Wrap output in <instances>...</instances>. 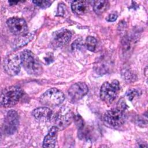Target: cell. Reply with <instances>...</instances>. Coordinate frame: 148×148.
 I'll use <instances>...</instances> for the list:
<instances>
[{
    "instance_id": "cell-1",
    "label": "cell",
    "mask_w": 148,
    "mask_h": 148,
    "mask_svg": "<svg viewBox=\"0 0 148 148\" xmlns=\"http://www.w3.org/2000/svg\"><path fill=\"white\" fill-rule=\"evenodd\" d=\"M21 65L30 75L39 76L42 73L43 68L39 59L32 51L25 50L20 56Z\"/></svg>"
},
{
    "instance_id": "cell-2",
    "label": "cell",
    "mask_w": 148,
    "mask_h": 148,
    "mask_svg": "<svg viewBox=\"0 0 148 148\" xmlns=\"http://www.w3.org/2000/svg\"><path fill=\"white\" fill-rule=\"evenodd\" d=\"M23 90L17 86H10L4 88L1 94V104L5 108L15 105L21 98Z\"/></svg>"
},
{
    "instance_id": "cell-3",
    "label": "cell",
    "mask_w": 148,
    "mask_h": 148,
    "mask_svg": "<svg viewBox=\"0 0 148 148\" xmlns=\"http://www.w3.org/2000/svg\"><path fill=\"white\" fill-rule=\"evenodd\" d=\"M119 90V82L117 80L105 82L100 89V98L105 102L112 103L118 95Z\"/></svg>"
},
{
    "instance_id": "cell-4",
    "label": "cell",
    "mask_w": 148,
    "mask_h": 148,
    "mask_svg": "<svg viewBox=\"0 0 148 148\" xmlns=\"http://www.w3.org/2000/svg\"><path fill=\"white\" fill-rule=\"evenodd\" d=\"M65 95L58 89L51 88L45 92L40 97V102L47 106H56L64 100Z\"/></svg>"
},
{
    "instance_id": "cell-5",
    "label": "cell",
    "mask_w": 148,
    "mask_h": 148,
    "mask_svg": "<svg viewBox=\"0 0 148 148\" xmlns=\"http://www.w3.org/2000/svg\"><path fill=\"white\" fill-rule=\"evenodd\" d=\"M105 122L112 127H117L123 125L125 121L124 111L119 109H113L106 111L103 116Z\"/></svg>"
},
{
    "instance_id": "cell-6",
    "label": "cell",
    "mask_w": 148,
    "mask_h": 148,
    "mask_svg": "<svg viewBox=\"0 0 148 148\" xmlns=\"http://www.w3.org/2000/svg\"><path fill=\"white\" fill-rule=\"evenodd\" d=\"M21 58L17 54L8 56L3 61V68L7 74L10 76L17 75L20 71Z\"/></svg>"
},
{
    "instance_id": "cell-7",
    "label": "cell",
    "mask_w": 148,
    "mask_h": 148,
    "mask_svg": "<svg viewBox=\"0 0 148 148\" xmlns=\"http://www.w3.org/2000/svg\"><path fill=\"white\" fill-rule=\"evenodd\" d=\"M6 23L9 30L14 35L20 36L27 34L28 26L23 18H10L7 20Z\"/></svg>"
},
{
    "instance_id": "cell-8",
    "label": "cell",
    "mask_w": 148,
    "mask_h": 148,
    "mask_svg": "<svg viewBox=\"0 0 148 148\" xmlns=\"http://www.w3.org/2000/svg\"><path fill=\"white\" fill-rule=\"evenodd\" d=\"M73 119V116L71 110L62 108L57 113L54 118L56 126L58 130H62L68 127Z\"/></svg>"
},
{
    "instance_id": "cell-9",
    "label": "cell",
    "mask_w": 148,
    "mask_h": 148,
    "mask_svg": "<svg viewBox=\"0 0 148 148\" xmlns=\"http://www.w3.org/2000/svg\"><path fill=\"white\" fill-rule=\"evenodd\" d=\"M18 125V117L17 113L13 110H9L4 120L3 130L8 135H12L17 130Z\"/></svg>"
},
{
    "instance_id": "cell-10",
    "label": "cell",
    "mask_w": 148,
    "mask_h": 148,
    "mask_svg": "<svg viewBox=\"0 0 148 148\" xmlns=\"http://www.w3.org/2000/svg\"><path fill=\"white\" fill-rule=\"evenodd\" d=\"M88 91L87 86L82 82H79L72 85L68 90V95L73 101H78L85 96Z\"/></svg>"
},
{
    "instance_id": "cell-11",
    "label": "cell",
    "mask_w": 148,
    "mask_h": 148,
    "mask_svg": "<svg viewBox=\"0 0 148 148\" xmlns=\"http://www.w3.org/2000/svg\"><path fill=\"white\" fill-rule=\"evenodd\" d=\"M71 32L66 29H61L53 34V43L55 46L60 47L65 45L71 38Z\"/></svg>"
},
{
    "instance_id": "cell-12",
    "label": "cell",
    "mask_w": 148,
    "mask_h": 148,
    "mask_svg": "<svg viewBox=\"0 0 148 148\" xmlns=\"http://www.w3.org/2000/svg\"><path fill=\"white\" fill-rule=\"evenodd\" d=\"M32 115L37 120L47 121L51 119L53 113L49 108L42 107L34 109L32 112Z\"/></svg>"
},
{
    "instance_id": "cell-13",
    "label": "cell",
    "mask_w": 148,
    "mask_h": 148,
    "mask_svg": "<svg viewBox=\"0 0 148 148\" xmlns=\"http://www.w3.org/2000/svg\"><path fill=\"white\" fill-rule=\"evenodd\" d=\"M58 131V128L56 126H53L50 129L48 134L44 138L43 142V147H54L56 146Z\"/></svg>"
},
{
    "instance_id": "cell-14",
    "label": "cell",
    "mask_w": 148,
    "mask_h": 148,
    "mask_svg": "<svg viewBox=\"0 0 148 148\" xmlns=\"http://www.w3.org/2000/svg\"><path fill=\"white\" fill-rule=\"evenodd\" d=\"M72 12L78 15H82L86 13L88 9V5L85 1H73L71 4Z\"/></svg>"
},
{
    "instance_id": "cell-15",
    "label": "cell",
    "mask_w": 148,
    "mask_h": 148,
    "mask_svg": "<svg viewBox=\"0 0 148 148\" xmlns=\"http://www.w3.org/2000/svg\"><path fill=\"white\" fill-rule=\"evenodd\" d=\"M34 36V33H28L26 35L20 36L14 41L12 47L14 50H16L22 47L23 46L27 45L28 42H29L33 39Z\"/></svg>"
},
{
    "instance_id": "cell-16",
    "label": "cell",
    "mask_w": 148,
    "mask_h": 148,
    "mask_svg": "<svg viewBox=\"0 0 148 148\" xmlns=\"http://www.w3.org/2000/svg\"><path fill=\"white\" fill-rule=\"evenodd\" d=\"M109 6V2L108 1L100 0L95 1L94 2L93 9L96 14H101L104 13L108 9Z\"/></svg>"
},
{
    "instance_id": "cell-17",
    "label": "cell",
    "mask_w": 148,
    "mask_h": 148,
    "mask_svg": "<svg viewBox=\"0 0 148 148\" xmlns=\"http://www.w3.org/2000/svg\"><path fill=\"white\" fill-rule=\"evenodd\" d=\"M85 45L89 51H94L97 46V40L94 37L89 36L86 39Z\"/></svg>"
},
{
    "instance_id": "cell-18",
    "label": "cell",
    "mask_w": 148,
    "mask_h": 148,
    "mask_svg": "<svg viewBox=\"0 0 148 148\" xmlns=\"http://www.w3.org/2000/svg\"><path fill=\"white\" fill-rule=\"evenodd\" d=\"M32 2L34 3H35L36 6L42 8V9H45L47 8L48 7H49L51 3L53 2L52 1H39V0H37V1H33Z\"/></svg>"
},
{
    "instance_id": "cell-19",
    "label": "cell",
    "mask_w": 148,
    "mask_h": 148,
    "mask_svg": "<svg viewBox=\"0 0 148 148\" xmlns=\"http://www.w3.org/2000/svg\"><path fill=\"white\" fill-rule=\"evenodd\" d=\"M117 17H118V16L116 13H113L110 14L107 17L106 20L109 22H113V21H114L116 20V19L117 18Z\"/></svg>"
},
{
    "instance_id": "cell-20",
    "label": "cell",
    "mask_w": 148,
    "mask_h": 148,
    "mask_svg": "<svg viewBox=\"0 0 148 148\" xmlns=\"http://www.w3.org/2000/svg\"><path fill=\"white\" fill-rule=\"evenodd\" d=\"M118 108L117 109H120V110H121L123 111H124L125 109V108H126V106H125V102L123 101V99H120L118 103Z\"/></svg>"
},
{
    "instance_id": "cell-21",
    "label": "cell",
    "mask_w": 148,
    "mask_h": 148,
    "mask_svg": "<svg viewBox=\"0 0 148 148\" xmlns=\"http://www.w3.org/2000/svg\"><path fill=\"white\" fill-rule=\"evenodd\" d=\"M62 4H60L58 5V12H57V14L60 15V16H62V14H64L65 11V6L64 5H62Z\"/></svg>"
},
{
    "instance_id": "cell-22",
    "label": "cell",
    "mask_w": 148,
    "mask_h": 148,
    "mask_svg": "<svg viewBox=\"0 0 148 148\" xmlns=\"http://www.w3.org/2000/svg\"><path fill=\"white\" fill-rule=\"evenodd\" d=\"M136 94H137V92H136L135 91H133L130 92V93L128 94V97L129 99H130V100H131L132 98H133L134 97V96H135Z\"/></svg>"
}]
</instances>
